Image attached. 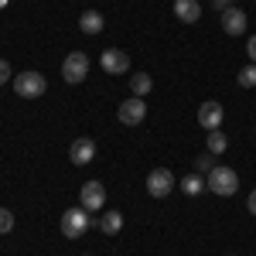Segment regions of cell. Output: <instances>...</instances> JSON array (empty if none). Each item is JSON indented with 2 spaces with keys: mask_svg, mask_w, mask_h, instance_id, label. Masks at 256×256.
<instances>
[{
  "mask_svg": "<svg viewBox=\"0 0 256 256\" xmlns=\"http://www.w3.org/2000/svg\"><path fill=\"white\" fill-rule=\"evenodd\" d=\"M205 188L212 192V195L218 198H229L239 192V174L232 171V168H226V164H216L208 174H205Z\"/></svg>",
  "mask_w": 256,
  "mask_h": 256,
  "instance_id": "6da1fadb",
  "label": "cell"
},
{
  "mask_svg": "<svg viewBox=\"0 0 256 256\" xmlns=\"http://www.w3.org/2000/svg\"><path fill=\"white\" fill-rule=\"evenodd\" d=\"M86 76H89V55L86 52H68L65 62H62V79L68 86H79V82H86Z\"/></svg>",
  "mask_w": 256,
  "mask_h": 256,
  "instance_id": "7a4b0ae2",
  "label": "cell"
},
{
  "mask_svg": "<svg viewBox=\"0 0 256 256\" xmlns=\"http://www.w3.org/2000/svg\"><path fill=\"white\" fill-rule=\"evenodd\" d=\"M89 226H92V218H89V212L86 208H65V216H62V232H65V239H82L86 232H89Z\"/></svg>",
  "mask_w": 256,
  "mask_h": 256,
  "instance_id": "3957f363",
  "label": "cell"
},
{
  "mask_svg": "<svg viewBox=\"0 0 256 256\" xmlns=\"http://www.w3.org/2000/svg\"><path fill=\"white\" fill-rule=\"evenodd\" d=\"M44 89H48V79L41 72H20V76H14V92L20 99H38V96H44Z\"/></svg>",
  "mask_w": 256,
  "mask_h": 256,
  "instance_id": "277c9868",
  "label": "cell"
},
{
  "mask_svg": "<svg viewBox=\"0 0 256 256\" xmlns=\"http://www.w3.org/2000/svg\"><path fill=\"white\" fill-rule=\"evenodd\" d=\"M116 116L123 126H140L144 120H147V102L140 96H130V99H123L120 102V110H116Z\"/></svg>",
  "mask_w": 256,
  "mask_h": 256,
  "instance_id": "5b68a950",
  "label": "cell"
},
{
  "mask_svg": "<svg viewBox=\"0 0 256 256\" xmlns=\"http://www.w3.org/2000/svg\"><path fill=\"white\" fill-rule=\"evenodd\" d=\"M174 192V174L168 171V168H154L150 174H147V195L150 198H168Z\"/></svg>",
  "mask_w": 256,
  "mask_h": 256,
  "instance_id": "8992f818",
  "label": "cell"
},
{
  "mask_svg": "<svg viewBox=\"0 0 256 256\" xmlns=\"http://www.w3.org/2000/svg\"><path fill=\"white\" fill-rule=\"evenodd\" d=\"M99 65H102L106 76H126V72H130V55H126L123 48H106V52L99 55Z\"/></svg>",
  "mask_w": 256,
  "mask_h": 256,
  "instance_id": "52a82bcc",
  "label": "cell"
},
{
  "mask_svg": "<svg viewBox=\"0 0 256 256\" xmlns=\"http://www.w3.org/2000/svg\"><path fill=\"white\" fill-rule=\"evenodd\" d=\"M79 205L86 212H99V208L106 205V188H102L99 181H86L79 188Z\"/></svg>",
  "mask_w": 256,
  "mask_h": 256,
  "instance_id": "ba28073f",
  "label": "cell"
},
{
  "mask_svg": "<svg viewBox=\"0 0 256 256\" xmlns=\"http://www.w3.org/2000/svg\"><path fill=\"white\" fill-rule=\"evenodd\" d=\"M222 120H226L222 102L208 99V102H202V106H198V123H202V130H222Z\"/></svg>",
  "mask_w": 256,
  "mask_h": 256,
  "instance_id": "9c48e42d",
  "label": "cell"
},
{
  "mask_svg": "<svg viewBox=\"0 0 256 256\" xmlns=\"http://www.w3.org/2000/svg\"><path fill=\"white\" fill-rule=\"evenodd\" d=\"M96 158V140L92 137H79V140H72V147H68V160L72 164H89V160Z\"/></svg>",
  "mask_w": 256,
  "mask_h": 256,
  "instance_id": "30bf717a",
  "label": "cell"
},
{
  "mask_svg": "<svg viewBox=\"0 0 256 256\" xmlns=\"http://www.w3.org/2000/svg\"><path fill=\"white\" fill-rule=\"evenodd\" d=\"M222 31L229 34V38H236L246 31V10L242 7H226L222 10Z\"/></svg>",
  "mask_w": 256,
  "mask_h": 256,
  "instance_id": "8fae6325",
  "label": "cell"
},
{
  "mask_svg": "<svg viewBox=\"0 0 256 256\" xmlns=\"http://www.w3.org/2000/svg\"><path fill=\"white\" fill-rule=\"evenodd\" d=\"M174 18L181 24H195V20H202V4L198 0H174Z\"/></svg>",
  "mask_w": 256,
  "mask_h": 256,
  "instance_id": "7c38bea8",
  "label": "cell"
},
{
  "mask_svg": "<svg viewBox=\"0 0 256 256\" xmlns=\"http://www.w3.org/2000/svg\"><path fill=\"white\" fill-rule=\"evenodd\" d=\"M99 229L106 232V236H116L120 229H123V212H102V218H99Z\"/></svg>",
  "mask_w": 256,
  "mask_h": 256,
  "instance_id": "4fadbf2b",
  "label": "cell"
},
{
  "mask_svg": "<svg viewBox=\"0 0 256 256\" xmlns=\"http://www.w3.org/2000/svg\"><path fill=\"white\" fill-rule=\"evenodd\" d=\"M150 89H154V79L147 76V72H137V76H130V92L134 96H150Z\"/></svg>",
  "mask_w": 256,
  "mask_h": 256,
  "instance_id": "5bb4252c",
  "label": "cell"
},
{
  "mask_svg": "<svg viewBox=\"0 0 256 256\" xmlns=\"http://www.w3.org/2000/svg\"><path fill=\"white\" fill-rule=\"evenodd\" d=\"M79 28H82V34H99L102 31V14L99 10H86L79 18Z\"/></svg>",
  "mask_w": 256,
  "mask_h": 256,
  "instance_id": "9a60e30c",
  "label": "cell"
},
{
  "mask_svg": "<svg viewBox=\"0 0 256 256\" xmlns=\"http://www.w3.org/2000/svg\"><path fill=\"white\" fill-rule=\"evenodd\" d=\"M178 188H181L184 195H202L205 181H202V174H195V171H192V174H184L181 181H178Z\"/></svg>",
  "mask_w": 256,
  "mask_h": 256,
  "instance_id": "2e32d148",
  "label": "cell"
},
{
  "mask_svg": "<svg viewBox=\"0 0 256 256\" xmlns=\"http://www.w3.org/2000/svg\"><path fill=\"white\" fill-rule=\"evenodd\" d=\"M208 150H212V154H226V150H229V137H226V134H222V130H208Z\"/></svg>",
  "mask_w": 256,
  "mask_h": 256,
  "instance_id": "e0dca14e",
  "label": "cell"
},
{
  "mask_svg": "<svg viewBox=\"0 0 256 256\" xmlns=\"http://www.w3.org/2000/svg\"><path fill=\"white\" fill-rule=\"evenodd\" d=\"M236 82H239V86H242V89H256V62H250L246 68H239Z\"/></svg>",
  "mask_w": 256,
  "mask_h": 256,
  "instance_id": "ac0fdd59",
  "label": "cell"
},
{
  "mask_svg": "<svg viewBox=\"0 0 256 256\" xmlns=\"http://www.w3.org/2000/svg\"><path fill=\"white\" fill-rule=\"evenodd\" d=\"M212 168H216V154H212V150H205V154L195 158V174H208Z\"/></svg>",
  "mask_w": 256,
  "mask_h": 256,
  "instance_id": "d6986e66",
  "label": "cell"
},
{
  "mask_svg": "<svg viewBox=\"0 0 256 256\" xmlns=\"http://www.w3.org/2000/svg\"><path fill=\"white\" fill-rule=\"evenodd\" d=\"M10 229H14V212L0 208V236H4V232H10Z\"/></svg>",
  "mask_w": 256,
  "mask_h": 256,
  "instance_id": "ffe728a7",
  "label": "cell"
},
{
  "mask_svg": "<svg viewBox=\"0 0 256 256\" xmlns=\"http://www.w3.org/2000/svg\"><path fill=\"white\" fill-rule=\"evenodd\" d=\"M4 82H10V65L0 58V86H4Z\"/></svg>",
  "mask_w": 256,
  "mask_h": 256,
  "instance_id": "44dd1931",
  "label": "cell"
},
{
  "mask_svg": "<svg viewBox=\"0 0 256 256\" xmlns=\"http://www.w3.org/2000/svg\"><path fill=\"white\" fill-rule=\"evenodd\" d=\"M246 55H250V62H256V34L246 41Z\"/></svg>",
  "mask_w": 256,
  "mask_h": 256,
  "instance_id": "7402d4cb",
  "label": "cell"
},
{
  "mask_svg": "<svg viewBox=\"0 0 256 256\" xmlns=\"http://www.w3.org/2000/svg\"><path fill=\"white\" fill-rule=\"evenodd\" d=\"M246 208H250V212H253V216H256V188H253V192H250V198H246Z\"/></svg>",
  "mask_w": 256,
  "mask_h": 256,
  "instance_id": "603a6c76",
  "label": "cell"
},
{
  "mask_svg": "<svg viewBox=\"0 0 256 256\" xmlns=\"http://www.w3.org/2000/svg\"><path fill=\"white\" fill-rule=\"evenodd\" d=\"M212 4H216L218 10H226V7H232V0H212Z\"/></svg>",
  "mask_w": 256,
  "mask_h": 256,
  "instance_id": "cb8c5ba5",
  "label": "cell"
},
{
  "mask_svg": "<svg viewBox=\"0 0 256 256\" xmlns=\"http://www.w3.org/2000/svg\"><path fill=\"white\" fill-rule=\"evenodd\" d=\"M229 256H232V253H229Z\"/></svg>",
  "mask_w": 256,
  "mask_h": 256,
  "instance_id": "d4e9b609",
  "label": "cell"
}]
</instances>
